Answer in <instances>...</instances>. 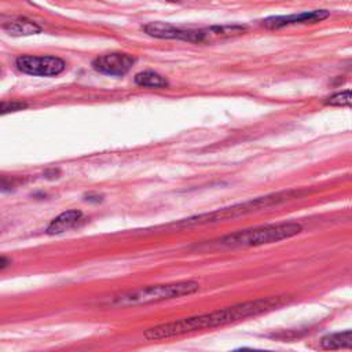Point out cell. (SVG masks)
Segmentation results:
<instances>
[{
	"instance_id": "obj_1",
	"label": "cell",
	"mask_w": 352,
	"mask_h": 352,
	"mask_svg": "<svg viewBox=\"0 0 352 352\" xmlns=\"http://www.w3.org/2000/svg\"><path fill=\"white\" fill-rule=\"evenodd\" d=\"M286 301L287 300L285 297H279V296L256 298L252 301H245L231 307H226L213 312L176 319V320L161 323L147 329L144 331V338L148 341H158V340L179 337V336L194 333V331L226 326V324L235 323L252 316L261 315L271 309H275L283 305Z\"/></svg>"
},
{
	"instance_id": "obj_2",
	"label": "cell",
	"mask_w": 352,
	"mask_h": 352,
	"mask_svg": "<svg viewBox=\"0 0 352 352\" xmlns=\"http://www.w3.org/2000/svg\"><path fill=\"white\" fill-rule=\"evenodd\" d=\"M144 32L157 38L182 40L188 43H214L224 38L241 36L246 32V26L242 25H221L209 28H180L165 22H150L144 25Z\"/></svg>"
},
{
	"instance_id": "obj_3",
	"label": "cell",
	"mask_w": 352,
	"mask_h": 352,
	"mask_svg": "<svg viewBox=\"0 0 352 352\" xmlns=\"http://www.w3.org/2000/svg\"><path fill=\"white\" fill-rule=\"evenodd\" d=\"M199 290V283L195 280H179L172 283L151 285L138 287L124 293L113 296L106 304L110 307H135L151 302H160L165 300L179 298L194 294Z\"/></svg>"
},
{
	"instance_id": "obj_4",
	"label": "cell",
	"mask_w": 352,
	"mask_h": 352,
	"mask_svg": "<svg viewBox=\"0 0 352 352\" xmlns=\"http://www.w3.org/2000/svg\"><path fill=\"white\" fill-rule=\"evenodd\" d=\"M302 231V226L294 221L257 226L253 228H245L221 236L217 242L219 246L226 248H250L268 245L296 236Z\"/></svg>"
},
{
	"instance_id": "obj_5",
	"label": "cell",
	"mask_w": 352,
	"mask_h": 352,
	"mask_svg": "<svg viewBox=\"0 0 352 352\" xmlns=\"http://www.w3.org/2000/svg\"><path fill=\"white\" fill-rule=\"evenodd\" d=\"M298 195V191H282V192H275L264 197H258L246 202H241L228 208H221L209 213H202L197 216H191L188 219H184L179 221L176 226L177 227H191V226H204V224H212L217 221H223L227 219H235L248 213L257 212L260 209H265L274 205H278L280 202H285L290 198H294Z\"/></svg>"
},
{
	"instance_id": "obj_6",
	"label": "cell",
	"mask_w": 352,
	"mask_h": 352,
	"mask_svg": "<svg viewBox=\"0 0 352 352\" xmlns=\"http://www.w3.org/2000/svg\"><path fill=\"white\" fill-rule=\"evenodd\" d=\"M16 67L26 74L30 76H58L60 74L66 63L63 59L58 56H37V55H22L16 58Z\"/></svg>"
},
{
	"instance_id": "obj_7",
	"label": "cell",
	"mask_w": 352,
	"mask_h": 352,
	"mask_svg": "<svg viewBox=\"0 0 352 352\" xmlns=\"http://www.w3.org/2000/svg\"><path fill=\"white\" fill-rule=\"evenodd\" d=\"M135 63V58L129 54L122 52H111L104 54L92 60V67L107 76H122L128 73Z\"/></svg>"
},
{
	"instance_id": "obj_8",
	"label": "cell",
	"mask_w": 352,
	"mask_h": 352,
	"mask_svg": "<svg viewBox=\"0 0 352 352\" xmlns=\"http://www.w3.org/2000/svg\"><path fill=\"white\" fill-rule=\"evenodd\" d=\"M329 12L326 10H314V11H304L298 14H289V15H278L270 16L263 21V25L268 29H278L297 23H315L326 19Z\"/></svg>"
},
{
	"instance_id": "obj_9",
	"label": "cell",
	"mask_w": 352,
	"mask_h": 352,
	"mask_svg": "<svg viewBox=\"0 0 352 352\" xmlns=\"http://www.w3.org/2000/svg\"><path fill=\"white\" fill-rule=\"evenodd\" d=\"M81 216H82V213L76 209L66 210V212L60 213L50 223V226L47 227V234L58 235V234H62V232L70 230L72 227H74L77 224V221L81 219Z\"/></svg>"
},
{
	"instance_id": "obj_10",
	"label": "cell",
	"mask_w": 352,
	"mask_h": 352,
	"mask_svg": "<svg viewBox=\"0 0 352 352\" xmlns=\"http://www.w3.org/2000/svg\"><path fill=\"white\" fill-rule=\"evenodd\" d=\"M4 30L11 34V36H30V34H36L41 32V28L26 18H18V19H12L7 23H4Z\"/></svg>"
},
{
	"instance_id": "obj_11",
	"label": "cell",
	"mask_w": 352,
	"mask_h": 352,
	"mask_svg": "<svg viewBox=\"0 0 352 352\" xmlns=\"http://www.w3.org/2000/svg\"><path fill=\"white\" fill-rule=\"evenodd\" d=\"M320 348L322 349H341L349 348L352 345V331L345 330L340 333L327 334L320 338Z\"/></svg>"
},
{
	"instance_id": "obj_12",
	"label": "cell",
	"mask_w": 352,
	"mask_h": 352,
	"mask_svg": "<svg viewBox=\"0 0 352 352\" xmlns=\"http://www.w3.org/2000/svg\"><path fill=\"white\" fill-rule=\"evenodd\" d=\"M135 82L139 87H146V88H166L168 87V80L151 70L140 72L135 74Z\"/></svg>"
},
{
	"instance_id": "obj_13",
	"label": "cell",
	"mask_w": 352,
	"mask_h": 352,
	"mask_svg": "<svg viewBox=\"0 0 352 352\" xmlns=\"http://www.w3.org/2000/svg\"><path fill=\"white\" fill-rule=\"evenodd\" d=\"M324 103L327 106H338V107L351 106V91L345 89L341 92H336V94L330 95L329 98H326Z\"/></svg>"
},
{
	"instance_id": "obj_14",
	"label": "cell",
	"mask_w": 352,
	"mask_h": 352,
	"mask_svg": "<svg viewBox=\"0 0 352 352\" xmlns=\"http://www.w3.org/2000/svg\"><path fill=\"white\" fill-rule=\"evenodd\" d=\"M23 107H25V103H21V102H0V116L21 110Z\"/></svg>"
},
{
	"instance_id": "obj_15",
	"label": "cell",
	"mask_w": 352,
	"mask_h": 352,
	"mask_svg": "<svg viewBox=\"0 0 352 352\" xmlns=\"http://www.w3.org/2000/svg\"><path fill=\"white\" fill-rule=\"evenodd\" d=\"M8 264H10V260L7 257H4V256H0V270L6 268Z\"/></svg>"
}]
</instances>
